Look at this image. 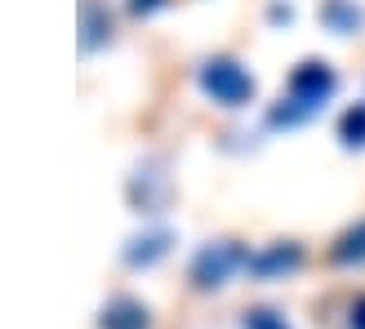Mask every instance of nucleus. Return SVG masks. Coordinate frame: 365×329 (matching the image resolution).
Here are the masks:
<instances>
[{
    "mask_svg": "<svg viewBox=\"0 0 365 329\" xmlns=\"http://www.w3.org/2000/svg\"><path fill=\"white\" fill-rule=\"evenodd\" d=\"M334 89H339V76H334L330 63H321V58L299 63L294 71H289L285 94L267 112V125H303V120H312L321 107L334 98Z\"/></svg>",
    "mask_w": 365,
    "mask_h": 329,
    "instance_id": "obj_1",
    "label": "nucleus"
},
{
    "mask_svg": "<svg viewBox=\"0 0 365 329\" xmlns=\"http://www.w3.org/2000/svg\"><path fill=\"white\" fill-rule=\"evenodd\" d=\"M245 263H250V249L241 241H232V236H223V241H210V245L196 249L187 276H192L196 289H218V285H227L236 271H245Z\"/></svg>",
    "mask_w": 365,
    "mask_h": 329,
    "instance_id": "obj_2",
    "label": "nucleus"
},
{
    "mask_svg": "<svg viewBox=\"0 0 365 329\" xmlns=\"http://www.w3.org/2000/svg\"><path fill=\"white\" fill-rule=\"evenodd\" d=\"M196 80L205 89V98H214L218 107H245L254 98V76L236 58H205Z\"/></svg>",
    "mask_w": 365,
    "mask_h": 329,
    "instance_id": "obj_3",
    "label": "nucleus"
},
{
    "mask_svg": "<svg viewBox=\"0 0 365 329\" xmlns=\"http://www.w3.org/2000/svg\"><path fill=\"white\" fill-rule=\"evenodd\" d=\"M299 267H303V245L299 241H272L263 249H254L250 263H245V271L254 281H281V276H289V271H299Z\"/></svg>",
    "mask_w": 365,
    "mask_h": 329,
    "instance_id": "obj_4",
    "label": "nucleus"
},
{
    "mask_svg": "<svg viewBox=\"0 0 365 329\" xmlns=\"http://www.w3.org/2000/svg\"><path fill=\"white\" fill-rule=\"evenodd\" d=\"M148 325H152V312L130 294L107 298L103 312H98V329H148Z\"/></svg>",
    "mask_w": 365,
    "mask_h": 329,
    "instance_id": "obj_5",
    "label": "nucleus"
},
{
    "mask_svg": "<svg viewBox=\"0 0 365 329\" xmlns=\"http://www.w3.org/2000/svg\"><path fill=\"white\" fill-rule=\"evenodd\" d=\"M174 245V231L170 227H152V231H138L130 236V245H125V263L130 267H152L156 258H165Z\"/></svg>",
    "mask_w": 365,
    "mask_h": 329,
    "instance_id": "obj_6",
    "label": "nucleus"
},
{
    "mask_svg": "<svg viewBox=\"0 0 365 329\" xmlns=\"http://www.w3.org/2000/svg\"><path fill=\"white\" fill-rule=\"evenodd\" d=\"M107 36H112V9H107V0H81V45L98 49V45H107Z\"/></svg>",
    "mask_w": 365,
    "mask_h": 329,
    "instance_id": "obj_7",
    "label": "nucleus"
},
{
    "mask_svg": "<svg viewBox=\"0 0 365 329\" xmlns=\"http://www.w3.org/2000/svg\"><path fill=\"white\" fill-rule=\"evenodd\" d=\"M321 23L330 31H339V36H352V31H361L365 14H361V5H352V0H325V5H321Z\"/></svg>",
    "mask_w": 365,
    "mask_h": 329,
    "instance_id": "obj_8",
    "label": "nucleus"
},
{
    "mask_svg": "<svg viewBox=\"0 0 365 329\" xmlns=\"http://www.w3.org/2000/svg\"><path fill=\"white\" fill-rule=\"evenodd\" d=\"M330 263H339V267L365 263V218H361V223H352L348 231H339V241L330 245Z\"/></svg>",
    "mask_w": 365,
    "mask_h": 329,
    "instance_id": "obj_9",
    "label": "nucleus"
},
{
    "mask_svg": "<svg viewBox=\"0 0 365 329\" xmlns=\"http://www.w3.org/2000/svg\"><path fill=\"white\" fill-rule=\"evenodd\" d=\"M339 138H343V147H365V103L348 107L339 116Z\"/></svg>",
    "mask_w": 365,
    "mask_h": 329,
    "instance_id": "obj_10",
    "label": "nucleus"
},
{
    "mask_svg": "<svg viewBox=\"0 0 365 329\" xmlns=\"http://www.w3.org/2000/svg\"><path fill=\"white\" fill-rule=\"evenodd\" d=\"M241 329H289V325H285L281 312H272V307H250L245 320H241Z\"/></svg>",
    "mask_w": 365,
    "mask_h": 329,
    "instance_id": "obj_11",
    "label": "nucleus"
},
{
    "mask_svg": "<svg viewBox=\"0 0 365 329\" xmlns=\"http://www.w3.org/2000/svg\"><path fill=\"white\" fill-rule=\"evenodd\" d=\"M348 329H365V294L352 303V316H348Z\"/></svg>",
    "mask_w": 365,
    "mask_h": 329,
    "instance_id": "obj_12",
    "label": "nucleus"
},
{
    "mask_svg": "<svg viewBox=\"0 0 365 329\" xmlns=\"http://www.w3.org/2000/svg\"><path fill=\"white\" fill-rule=\"evenodd\" d=\"M156 5H165V0H130V14H152Z\"/></svg>",
    "mask_w": 365,
    "mask_h": 329,
    "instance_id": "obj_13",
    "label": "nucleus"
}]
</instances>
